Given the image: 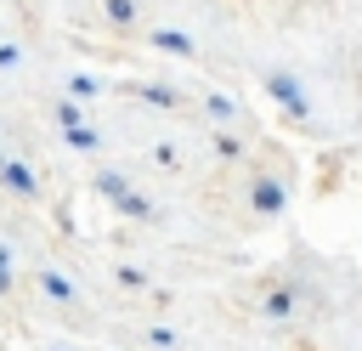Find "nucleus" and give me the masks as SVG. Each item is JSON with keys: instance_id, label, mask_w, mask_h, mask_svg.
Masks as SVG:
<instances>
[{"instance_id": "20e7f679", "label": "nucleus", "mask_w": 362, "mask_h": 351, "mask_svg": "<svg viewBox=\"0 0 362 351\" xmlns=\"http://www.w3.org/2000/svg\"><path fill=\"white\" fill-rule=\"evenodd\" d=\"M158 45H164V51H181V57L192 51V40H187V34H175V28H164V34H158Z\"/></svg>"}, {"instance_id": "0eeeda50", "label": "nucleus", "mask_w": 362, "mask_h": 351, "mask_svg": "<svg viewBox=\"0 0 362 351\" xmlns=\"http://www.w3.org/2000/svg\"><path fill=\"white\" fill-rule=\"evenodd\" d=\"M107 11H113L119 23H124V17H136V6H130V0H107Z\"/></svg>"}, {"instance_id": "39448f33", "label": "nucleus", "mask_w": 362, "mask_h": 351, "mask_svg": "<svg viewBox=\"0 0 362 351\" xmlns=\"http://www.w3.org/2000/svg\"><path fill=\"white\" fill-rule=\"evenodd\" d=\"M6 181H11L17 192H34V181H28V170H23V164H6Z\"/></svg>"}, {"instance_id": "f03ea898", "label": "nucleus", "mask_w": 362, "mask_h": 351, "mask_svg": "<svg viewBox=\"0 0 362 351\" xmlns=\"http://www.w3.org/2000/svg\"><path fill=\"white\" fill-rule=\"evenodd\" d=\"M102 192H113V204H124V209H136V215H141V198H136V192H124V181H119V176H102Z\"/></svg>"}, {"instance_id": "f257e3e1", "label": "nucleus", "mask_w": 362, "mask_h": 351, "mask_svg": "<svg viewBox=\"0 0 362 351\" xmlns=\"http://www.w3.org/2000/svg\"><path fill=\"white\" fill-rule=\"evenodd\" d=\"M266 85H272V96H277V102H283V108H294V113H305V96H300V85H294V79H288V74H272V79H266Z\"/></svg>"}, {"instance_id": "423d86ee", "label": "nucleus", "mask_w": 362, "mask_h": 351, "mask_svg": "<svg viewBox=\"0 0 362 351\" xmlns=\"http://www.w3.org/2000/svg\"><path fill=\"white\" fill-rule=\"evenodd\" d=\"M68 142H74V147H96V136H90L85 125H68Z\"/></svg>"}, {"instance_id": "7ed1b4c3", "label": "nucleus", "mask_w": 362, "mask_h": 351, "mask_svg": "<svg viewBox=\"0 0 362 351\" xmlns=\"http://www.w3.org/2000/svg\"><path fill=\"white\" fill-rule=\"evenodd\" d=\"M255 204H260V209H277V204H283V187H277V181H260V187H255Z\"/></svg>"}, {"instance_id": "6e6552de", "label": "nucleus", "mask_w": 362, "mask_h": 351, "mask_svg": "<svg viewBox=\"0 0 362 351\" xmlns=\"http://www.w3.org/2000/svg\"><path fill=\"white\" fill-rule=\"evenodd\" d=\"M11 283V260H6V249H0V289Z\"/></svg>"}]
</instances>
